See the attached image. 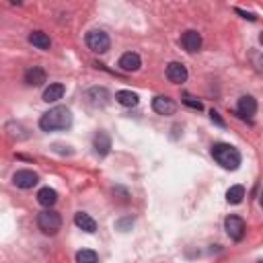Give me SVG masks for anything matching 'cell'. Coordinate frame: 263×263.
I'll return each instance as SVG.
<instances>
[{"label":"cell","mask_w":263,"mask_h":263,"mask_svg":"<svg viewBox=\"0 0 263 263\" xmlns=\"http://www.w3.org/2000/svg\"><path fill=\"white\" fill-rule=\"evenodd\" d=\"M72 126V113L70 109L64 105H58L54 109H49L47 113L41 115L39 128L43 132H56V130H68Z\"/></svg>","instance_id":"1"},{"label":"cell","mask_w":263,"mask_h":263,"mask_svg":"<svg viewBox=\"0 0 263 263\" xmlns=\"http://www.w3.org/2000/svg\"><path fill=\"white\" fill-rule=\"evenodd\" d=\"M212 156H214V160L226 171H236L241 167V152L232 144H224V142L214 144L212 146Z\"/></svg>","instance_id":"2"},{"label":"cell","mask_w":263,"mask_h":263,"mask_svg":"<svg viewBox=\"0 0 263 263\" xmlns=\"http://www.w3.org/2000/svg\"><path fill=\"white\" fill-rule=\"evenodd\" d=\"M37 226H39V230H41L43 234L54 236V234L62 228V216L58 214L56 210L47 208V210L41 212L39 216H37Z\"/></svg>","instance_id":"3"},{"label":"cell","mask_w":263,"mask_h":263,"mask_svg":"<svg viewBox=\"0 0 263 263\" xmlns=\"http://www.w3.org/2000/svg\"><path fill=\"white\" fill-rule=\"evenodd\" d=\"M84 41H86V45H89L91 52H95V54H105L109 49V45H111L109 35L105 31H101V29L89 31V33H86V37H84Z\"/></svg>","instance_id":"4"},{"label":"cell","mask_w":263,"mask_h":263,"mask_svg":"<svg viewBox=\"0 0 263 263\" xmlns=\"http://www.w3.org/2000/svg\"><path fill=\"white\" fill-rule=\"evenodd\" d=\"M224 230H226V234L230 236L232 241H243V236H245V230H247V226H245V220L241 218V216H228L226 220H224Z\"/></svg>","instance_id":"5"},{"label":"cell","mask_w":263,"mask_h":263,"mask_svg":"<svg viewBox=\"0 0 263 263\" xmlns=\"http://www.w3.org/2000/svg\"><path fill=\"white\" fill-rule=\"evenodd\" d=\"M39 177H37V173L29 171V169H21L12 175V183H15L19 189H31L33 185H37Z\"/></svg>","instance_id":"6"},{"label":"cell","mask_w":263,"mask_h":263,"mask_svg":"<svg viewBox=\"0 0 263 263\" xmlns=\"http://www.w3.org/2000/svg\"><path fill=\"white\" fill-rule=\"evenodd\" d=\"M152 109L156 111L158 115H173L175 111H177V103H175L171 97L158 95V97L152 99Z\"/></svg>","instance_id":"7"},{"label":"cell","mask_w":263,"mask_h":263,"mask_svg":"<svg viewBox=\"0 0 263 263\" xmlns=\"http://www.w3.org/2000/svg\"><path fill=\"white\" fill-rule=\"evenodd\" d=\"M181 45H183L185 52L195 54V52H199V47H202V35H199L197 31H193V29L185 31L181 35Z\"/></svg>","instance_id":"8"},{"label":"cell","mask_w":263,"mask_h":263,"mask_svg":"<svg viewBox=\"0 0 263 263\" xmlns=\"http://www.w3.org/2000/svg\"><path fill=\"white\" fill-rule=\"evenodd\" d=\"M255 111H257V101L251 95H243L239 99V103H236V115L247 119V117H253Z\"/></svg>","instance_id":"9"},{"label":"cell","mask_w":263,"mask_h":263,"mask_svg":"<svg viewBox=\"0 0 263 263\" xmlns=\"http://www.w3.org/2000/svg\"><path fill=\"white\" fill-rule=\"evenodd\" d=\"M25 82L29 86H41L47 82V74L41 66H31V68L25 70Z\"/></svg>","instance_id":"10"},{"label":"cell","mask_w":263,"mask_h":263,"mask_svg":"<svg viewBox=\"0 0 263 263\" xmlns=\"http://www.w3.org/2000/svg\"><path fill=\"white\" fill-rule=\"evenodd\" d=\"M167 78L173 84H181L187 80V68L181 64V62H171L167 66Z\"/></svg>","instance_id":"11"},{"label":"cell","mask_w":263,"mask_h":263,"mask_svg":"<svg viewBox=\"0 0 263 263\" xmlns=\"http://www.w3.org/2000/svg\"><path fill=\"white\" fill-rule=\"evenodd\" d=\"M142 66V60L136 52H126L121 58H119V68L123 72H136L138 68Z\"/></svg>","instance_id":"12"},{"label":"cell","mask_w":263,"mask_h":263,"mask_svg":"<svg viewBox=\"0 0 263 263\" xmlns=\"http://www.w3.org/2000/svg\"><path fill=\"white\" fill-rule=\"evenodd\" d=\"M74 224H76V226H78L80 230L89 232V234H93V232L97 230V222H95V218L89 216L86 212H76V214H74Z\"/></svg>","instance_id":"13"},{"label":"cell","mask_w":263,"mask_h":263,"mask_svg":"<svg viewBox=\"0 0 263 263\" xmlns=\"http://www.w3.org/2000/svg\"><path fill=\"white\" fill-rule=\"evenodd\" d=\"M86 97H89L91 105H95V107H103L109 101V93L103 86H93V89H89V93H86Z\"/></svg>","instance_id":"14"},{"label":"cell","mask_w":263,"mask_h":263,"mask_svg":"<svg viewBox=\"0 0 263 263\" xmlns=\"http://www.w3.org/2000/svg\"><path fill=\"white\" fill-rule=\"evenodd\" d=\"M64 93H66V86L60 84V82H54L43 91V101L45 103H56V101H60V99L64 97Z\"/></svg>","instance_id":"15"},{"label":"cell","mask_w":263,"mask_h":263,"mask_svg":"<svg viewBox=\"0 0 263 263\" xmlns=\"http://www.w3.org/2000/svg\"><path fill=\"white\" fill-rule=\"evenodd\" d=\"M93 146H95V152L99 156H105V154H109V150H111V138L105 132H99L95 136V140H93Z\"/></svg>","instance_id":"16"},{"label":"cell","mask_w":263,"mask_h":263,"mask_svg":"<svg viewBox=\"0 0 263 263\" xmlns=\"http://www.w3.org/2000/svg\"><path fill=\"white\" fill-rule=\"evenodd\" d=\"M29 43L35 45L37 49H43V52L52 47V39H49V35L43 33V31H31L29 33Z\"/></svg>","instance_id":"17"},{"label":"cell","mask_w":263,"mask_h":263,"mask_svg":"<svg viewBox=\"0 0 263 263\" xmlns=\"http://www.w3.org/2000/svg\"><path fill=\"white\" fill-rule=\"evenodd\" d=\"M37 202H39L43 208H52L56 202H58V193L52 189V187H43L37 193Z\"/></svg>","instance_id":"18"},{"label":"cell","mask_w":263,"mask_h":263,"mask_svg":"<svg viewBox=\"0 0 263 263\" xmlns=\"http://www.w3.org/2000/svg\"><path fill=\"white\" fill-rule=\"evenodd\" d=\"M115 99H117V103L123 105V107H136L138 101H140L138 95L132 93V91H119V93H115Z\"/></svg>","instance_id":"19"},{"label":"cell","mask_w":263,"mask_h":263,"mask_svg":"<svg viewBox=\"0 0 263 263\" xmlns=\"http://www.w3.org/2000/svg\"><path fill=\"white\" fill-rule=\"evenodd\" d=\"M243 197H245V187H243V185H232L230 189L226 191V202L232 204V206L241 204Z\"/></svg>","instance_id":"20"},{"label":"cell","mask_w":263,"mask_h":263,"mask_svg":"<svg viewBox=\"0 0 263 263\" xmlns=\"http://www.w3.org/2000/svg\"><path fill=\"white\" fill-rule=\"evenodd\" d=\"M99 255L93 251V249H82V251L76 253V263H97Z\"/></svg>","instance_id":"21"},{"label":"cell","mask_w":263,"mask_h":263,"mask_svg":"<svg viewBox=\"0 0 263 263\" xmlns=\"http://www.w3.org/2000/svg\"><path fill=\"white\" fill-rule=\"evenodd\" d=\"M183 103H185L187 107H191V109H197V111H202V109H204V105L199 103V101H195V99H191V97H185V99H183Z\"/></svg>","instance_id":"22"},{"label":"cell","mask_w":263,"mask_h":263,"mask_svg":"<svg viewBox=\"0 0 263 263\" xmlns=\"http://www.w3.org/2000/svg\"><path fill=\"white\" fill-rule=\"evenodd\" d=\"M210 119H212V121H214V123H218V126H220V128H224V126H226V123H224V119H222V117L218 115V111H214V109H212V111H210Z\"/></svg>","instance_id":"23"},{"label":"cell","mask_w":263,"mask_h":263,"mask_svg":"<svg viewBox=\"0 0 263 263\" xmlns=\"http://www.w3.org/2000/svg\"><path fill=\"white\" fill-rule=\"evenodd\" d=\"M130 224H134V220H132V216H128V218H121V220H117V228L119 230H126Z\"/></svg>","instance_id":"24"},{"label":"cell","mask_w":263,"mask_h":263,"mask_svg":"<svg viewBox=\"0 0 263 263\" xmlns=\"http://www.w3.org/2000/svg\"><path fill=\"white\" fill-rule=\"evenodd\" d=\"M236 12H239V15H243L245 19H249V21H255V15H251V12H245V10H241V8H236Z\"/></svg>","instance_id":"25"},{"label":"cell","mask_w":263,"mask_h":263,"mask_svg":"<svg viewBox=\"0 0 263 263\" xmlns=\"http://www.w3.org/2000/svg\"><path fill=\"white\" fill-rule=\"evenodd\" d=\"M259 43L263 45V31H261V35H259Z\"/></svg>","instance_id":"26"},{"label":"cell","mask_w":263,"mask_h":263,"mask_svg":"<svg viewBox=\"0 0 263 263\" xmlns=\"http://www.w3.org/2000/svg\"><path fill=\"white\" fill-rule=\"evenodd\" d=\"M257 263H263V259H259V261H257Z\"/></svg>","instance_id":"27"}]
</instances>
